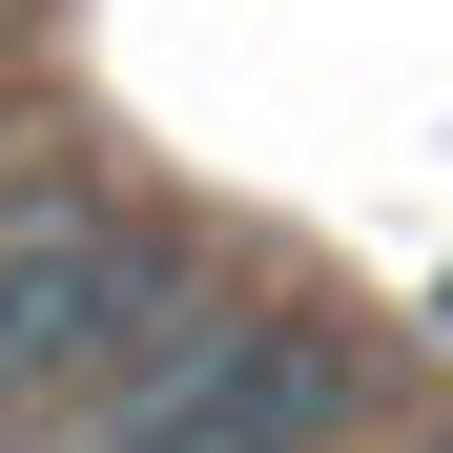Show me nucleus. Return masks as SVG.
Listing matches in <instances>:
<instances>
[{
  "mask_svg": "<svg viewBox=\"0 0 453 453\" xmlns=\"http://www.w3.org/2000/svg\"><path fill=\"white\" fill-rule=\"evenodd\" d=\"M144 330H165V248L144 226H104V206H21L0 226V412L124 371Z\"/></svg>",
  "mask_w": 453,
  "mask_h": 453,
  "instance_id": "nucleus-1",
  "label": "nucleus"
},
{
  "mask_svg": "<svg viewBox=\"0 0 453 453\" xmlns=\"http://www.w3.org/2000/svg\"><path fill=\"white\" fill-rule=\"evenodd\" d=\"M330 412H350V350L288 330V310H248V330L165 350V392H144L104 453H330Z\"/></svg>",
  "mask_w": 453,
  "mask_h": 453,
  "instance_id": "nucleus-2",
  "label": "nucleus"
}]
</instances>
